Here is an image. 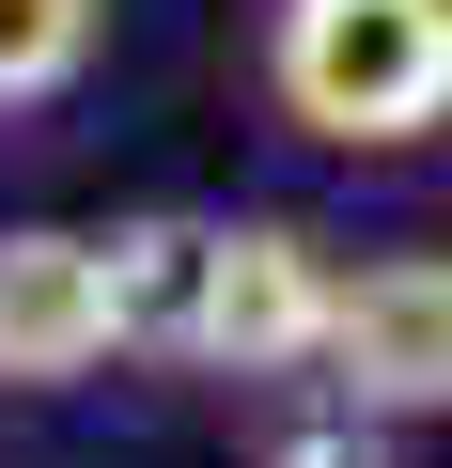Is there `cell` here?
Wrapping results in <instances>:
<instances>
[{
  "label": "cell",
  "mask_w": 452,
  "mask_h": 468,
  "mask_svg": "<svg viewBox=\"0 0 452 468\" xmlns=\"http://www.w3.org/2000/svg\"><path fill=\"white\" fill-rule=\"evenodd\" d=\"M203 297H218V218H203V203L110 218V313H125V359H203Z\"/></svg>",
  "instance_id": "cell-5"
},
{
  "label": "cell",
  "mask_w": 452,
  "mask_h": 468,
  "mask_svg": "<svg viewBox=\"0 0 452 468\" xmlns=\"http://www.w3.org/2000/svg\"><path fill=\"white\" fill-rule=\"evenodd\" d=\"M250 79L328 156H405L452 125V0H266Z\"/></svg>",
  "instance_id": "cell-1"
},
{
  "label": "cell",
  "mask_w": 452,
  "mask_h": 468,
  "mask_svg": "<svg viewBox=\"0 0 452 468\" xmlns=\"http://www.w3.org/2000/svg\"><path fill=\"white\" fill-rule=\"evenodd\" d=\"M125 359V313H110V234H63V218H0V390H79Z\"/></svg>",
  "instance_id": "cell-4"
},
{
  "label": "cell",
  "mask_w": 452,
  "mask_h": 468,
  "mask_svg": "<svg viewBox=\"0 0 452 468\" xmlns=\"http://www.w3.org/2000/svg\"><path fill=\"white\" fill-rule=\"evenodd\" d=\"M343 266L312 218H218V297H203V375H328Z\"/></svg>",
  "instance_id": "cell-3"
},
{
  "label": "cell",
  "mask_w": 452,
  "mask_h": 468,
  "mask_svg": "<svg viewBox=\"0 0 452 468\" xmlns=\"http://www.w3.org/2000/svg\"><path fill=\"white\" fill-rule=\"evenodd\" d=\"M94 63H110V0H0V125L63 110Z\"/></svg>",
  "instance_id": "cell-6"
},
{
  "label": "cell",
  "mask_w": 452,
  "mask_h": 468,
  "mask_svg": "<svg viewBox=\"0 0 452 468\" xmlns=\"http://www.w3.org/2000/svg\"><path fill=\"white\" fill-rule=\"evenodd\" d=\"M343 421H452V250H374L343 266V328L312 375Z\"/></svg>",
  "instance_id": "cell-2"
}]
</instances>
